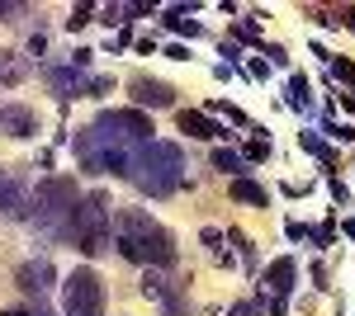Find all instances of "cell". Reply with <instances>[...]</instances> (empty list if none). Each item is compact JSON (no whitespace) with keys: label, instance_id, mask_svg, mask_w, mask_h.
<instances>
[{"label":"cell","instance_id":"cell-30","mask_svg":"<svg viewBox=\"0 0 355 316\" xmlns=\"http://www.w3.org/2000/svg\"><path fill=\"white\" fill-rule=\"evenodd\" d=\"M246 76H251V80H266V76H270V62H251V66H246Z\"/></svg>","mask_w":355,"mask_h":316},{"label":"cell","instance_id":"cell-28","mask_svg":"<svg viewBox=\"0 0 355 316\" xmlns=\"http://www.w3.org/2000/svg\"><path fill=\"white\" fill-rule=\"evenodd\" d=\"M327 189H331V198H336V203H341V208H351V189L341 185V180H336V175H327Z\"/></svg>","mask_w":355,"mask_h":316},{"label":"cell","instance_id":"cell-35","mask_svg":"<svg viewBox=\"0 0 355 316\" xmlns=\"http://www.w3.org/2000/svg\"><path fill=\"white\" fill-rule=\"evenodd\" d=\"M43 48H48V38H43V33H33V38H28V53L43 57Z\"/></svg>","mask_w":355,"mask_h":316},{"label":"cell","instance_id":"cell-17","mask_svg":"<svg viewBox=\"0 0 355 316\" xmlns=\"http://www.w3.org/2000/svg\"><path fill=\"white\" fill-rule=\"evenodd\" d=\"M166 15V28H175V33H190V38H199L204 28H199V19H190L194 5H171V10H162Z\"/></svg>","mask_w":355,"mask_h":316},{"label":"cell","instance_id":"cell-33","mask_svg":"<svg viewBox=\"0 0 355 316\" xmlns=\"http://www.w3.org/2000/svg\"><path fill=\"white\" fill-rule=\"evenodd\" d=\"M266 57H270V66H289V57H284V48H266Z\"/></svg>","mask_w":355,"mask_h":316},{"label":"cell","instance_id":"cell-10","mask_svg":"<svg viewBox=\"0 0 355 316\" xmlns=\"http://www.w3.org/2000/svg\"><path fill=\"white\" fill-rule=\"evenodd\" d=\"M128 95H133L137 109H171L175 104V85L157 76H133L128 80Z\"/></svg>","mask_w":355,"mask_h":316},{"label":"cell","instance_id":"cell-21","mask_svg":"<svg viewBox=\"0 0 355 316\" xmlns=\"http://www.w3.org/2000/svg\"><path fill=\"white\" fill-rule=\"evenodd\" d=\"M232 33H237L242 43H266V38H261V24H256V15H246V19H237V24H232Z\"/></svg>","mask_w":355,"mask_h":316},{"label":"cell","instance_id":"cell-7","mask_svg":"<svg viewBox=\"0 0 355 316\" xmlns=\"http://www.w3.org/2000/svg\"><path fill=\"white\" fill-rule=\"evenodd\" d=\"M142 297H147V302H157L162 316H185V312H190L180 284H171L162 269H147V274H142Z\"/></svg>","mask_w":355,"mask_h":316},{"label":"cell","instance_id":"cell-24","mask_svg":"<svg viewBox=\"0 0 355 316\" xmlns=\"http://www.w3.org/2000/svg\"><path fill=\"white\" fill-rule=\"evenodd\" d=\"M322 132H327L331 142H351L355 128H346V123H336V118H322Z\"/></svg>","mask_w":355,"mask_h":316},{"label":"cell","instance_id":"cell-14","mask_svg":"<svg viewBox=\"0 0 355 316\" xmlns=\"http://www.w3.org/2000/svg\"><path fill=\"white\" fill-rule=\"evenodd\" d=\"M180 132L194 137V142H214V137H227V128H218L209 113H194V109H180Z\"/></svg>","mask_w":355,"mask_h":316},{"label":"cell","instance_id":"cell-2","mask_svg":"<svg viewBox=\"0 0 355 316\" xmlns=\"http://www.w3.org/2000/svg\"><path fill=\"white\" fill-rule=\"evenodd\" d=\"M128 180L152 198H171L175 189H185V151L175 142H147L137 147Z\"/></svg>","mask_w":355,"mask_h":316},{"label":"cell","instance_id":"cell-31","mask_svg":"<svg viewBox=\"0 0 355 316\" xmlns=\"http://www.w3.org/2000/svg\"><path fill=\"white\" fill-rule=\"evenodd\" d=\"M284 232H289V241H308V236H313V232H308V227H303V222H289V227H284Z\"/></svg>","mask_w":355,"mask_h":316},{"label":"cell","instance_id":"cell-22","mask_svg":"<svg viewBox=\"0 0 355 316\" xmlns=\"http://www.w3.org/2000/svg\"><path fill=\"white\" fill-rule=\"evenodd\" d=\"M227 236H232V245H237V255H242V264L251 269V264H256V245H251V236H246V232H227Z\"/></svg>","mask_w":355,"mask_h":316},{"label":"cell","instance_id":"cell-23","mask_svg":"<svg viewBox=\"0 0 355 316\" xmlns=\"http://www.w3.org/2000/svg\"><path fill=\"white\" fill-rule=\"evenodd\" d=\"M114 90V76H85V95L90 100H100V95H110Z\"/></svg>","mask_w":355,"mask_h":316},{"label":"cell","instance_id":"cell-6","mask_svg":"<svg viewBox=\"0 0 355 316\" xmlns=\"http://www.w3.org/2000/svg\"><path fill=\"white\" fill-rule=\"evenodd\" d=\"M95 123L110 132V137L128 142V147H147V142H152V132H157V128H152V118H147L142 109H105Z\"/></svg>","mask_w":355,"mask_h":316},{"label":"cell","instance_id":"cell-5","mask_svg":"<svg viewBox=\"0 0 355 316\" xmlns=\"http://www.w3.org/2000/svg\"><path fill=\"white\" fill-rule=\"evenodd\" d=\"M62 312L67 316H105V279L95 269H71L62 279Z\"/></svg>","mask_w":355,"mask_h":316},{"label":"cell","instance_id":"cell-13","mask_svg":"<svg viewBox=\"0 0 355 316\" xmlns=\"http://www.w3.org/2000/svg\"><path fill=\"white\" fill-rule=\"evenodd\" d=\"M43 80H48V90H53L57 100L85 95V71H76V66H43Z\"/></svg>","mask_w":355,"mask_h":316},{"label":"cell","instance_id":"cell-3","mask_svg":"<svg viewBox=\"0 0 355 316\" xmlns=\"http://www.w3.org/2000/svg\"><path fill=\"white\" fill-rule=\"evenodd\" d=\"M81 203V194H76V180H62V175H48V180H38L33 189V222L48 232V236H71V212Z\"/></svg>","mask_w":355,"mask_h":316},{"label":"cell","instance_id":"cell-26","mask_svg":"<svg viewBox=\"0 0 355 316\" xmlns=\"http://www.w3.org/2000/svg\"><path fill=\"white\" fill-rule=\"evenodd\" d=\"M270 156V137H256V142H246V156L242 160H266Z\"/></svg>","mask_w":355,"mask_h":316},{"label":"cell","instance_id":"cell-15","mask_svg":"<svg viewBox=\"0 0 355 316\" xmlns=\"http://www.w3.org/2000/svg\"><path fill=\"white\" fill-rule=\"evenodd\" d=\"M28 71H33V66H28V57H24V53H15V48H0V85H5V90L24 85Z\"/></svg>","mask_w":355,"mask_h":316},{"label":"cell","instance_id":"cell-20","mask_svg":"<svg viewBox=\"0 0 355 316\" xmlns=\"http://www.w3.org/2000/svg\"><path fill=\"white\" fill-rule=\"evenodd\" d=\"M214 170H227V175H232V180H242V170H246V160L237 156V151H214Z\"/></svg>","mask_w":355,"mask_h":316},{"label":"cell","instance_id":"cell-1","mask_svg":"<svg viewBox=\"0 0 355 316\" xmlns=\"http://www.w3.org/2000/svg\"><path fill=\"white\" fill-rule=\"evenodd\" d=\"M114 245L128 264H147V269H171L175 264V236L142 208L114 212Z\"/></svg>","mask_w":355,"mask_h":316},{"label":"cell","instance_id":"cell-16","mask_svg":"<svg viewBox=\"0 0 355 316\" xmlns=\"http://www.w3.org/2000/svg\"><path fill=\"white\" fill-rule=\"evenodd\" d=\"M227 194H232L237 203H251V208H270V189L256 185V180H246V175H242V180H232Z\"/></svg>","mask_w":355,"mask_h":316},{"label":"cell","instance_id":"cell-37","mask_svg":"<svg viewBox=\"0 0 355 316\" xmlns=\"http://www.w3.org/2000/svg\"><path fill=\"white\" fill-rule=\"evenodd\" d=\"M227 316H256V302H237V307H232Z\"/></svg>","mask_w":355,"mask_h":316},{"label":"cell","instance_id":"cell-9","mask_svg":"<svg viewBox=\"0 0 355 316\" xmlns=\"http://www.w3.org/2000/svg\"><path fill=\"white\" fill-rule=\"evenodd\" d=\"M294 279H299V264H294V255H279V260L261 274V292L270 297L266 307H275V302H289V292H294Z\"/></svg>","mask_w":355,"mask_h":316},{"label":"cell","instance_id":"cell-29","mask_svg":"<svg viewBox=\"0 0 355 316\" xmlns=\"http://www.w3.org/2000/svg\"><path fill=\"white\" fill-rule=\"evenodd\" d=\"M199 241H204L209 250H218V245H223V232H218V227H204V232H199Z\"/></svg>","mask_w":355,"mask_h":316},{"label":"cell","instance_id":"cell-32","mask_svg":"<svg viewBox=\"0 0 355 316\" xmlns=\"http://www.w3.org/2000/svg\"><path fill=\"white\" fill-rule=\"evenodd\" d=\"M166 57H171V62H190V48H180V43H171V48H166Z\"/></svg>","mask_w":355,"mask_h":316},{"label":"cell","instance_id":"cell-12","mask_svg":"<svg viewBox=\"0 0 355 316\" xmlns=\"http://www.w3.org/2000/svg\"><path fill=\"white\" fill-rule=\"evenodd\" d=\"M53 260H24L19 269H15V284L28 292V297H48L53 292Z\"/></svg>","mask_w":355,"mask_h":316},{"label":"cell","instance_id":"cell-34","mask_svg":"<svg viewBox=\"0 0 355 316\" xmlns=\"http://www.w3.org/2000/svg\"><path fill=\"white\" fill-rule=\"evenodd\" d=\"M336 19H341V24H346V28L355 33V5H346V10H336Z\"/></svg>","mask_w":355,"mask_h":316},{"label":"cell","instance_id":"cell-25","mask_svg":"<svg viewBox=\"0 0 355 316\" xmlns=\"http://www.w3.org/2000/svg\"><path fill=\"white\" fill-rule=\"evenodd\" d=\"M90 19H95V10H90V5H76V10L67 15V28L76 33V28H85V24H90Z\"/></svg>","mask_w":355,"mask_h":316},{"label":"cell","instance_id":"cell-36","mask_svg":"<svg viewBox=\"0 0 355 316\" xmlns=\"http://www.w3.org/2000/svg\"><path fill=\"white\" fill-rule=\"evenodd\" d=\"M223 57H227V66H232V62H242V53H237V43H227V38H223Z\"/></svg>","mask_w":355,"mask_h":316},{"label":"cell","instance_id":"cell-4","mask_svg":"<svg viewBox=\"0 0 355 316\" xmlns=\"http://www.w3.org/2000/svg\"><path fill=\"white\" fill-rule=\"evenodd\" d=\"M71 241H76V250L81 255H105L114 245V208L110 198L95 189V194H85L81 203H76V212H71Z\"/></svg>","mask_w":355,"mask_h":316},{"label":"cell","instance_id":"cell-19","mask_svg":"<svg viewBox=\"0 0 355 316\" xmlns=\"http://www.w3.org/2000/svg\"><path fill=\"white\" fill-rule=\"evenodd\" d=\"M299 147L308 151V156H318V160H322V170H331V165H336V156H331V147L322 142V137H318V132H299Z\"/></svg>","mask_w":355,"mask_h":316},{"label":"cell","instance_id":"cell-11","mask_svg":"<svg viewBox=\"0 0 355 316\" xmlns=\"http://www.w3.org/2000/svg\"><path fill=\"white\" fill-rule=\"evenodd\" d=\"M0 132L15 137V142H28V137H38V113H33L28 104L5 100V104H0Z\"/></svg>","mask_w":355,"mask_h":316},{"label":"cell","instance_id":"cell-18","mask_svg":"<svg viewBox=\"0 0 355 316\" xmlns=\"http://www.w3.org/2000/svg\"><path fill=\"white\" fill-rule=\"evenodd\" d=\"M284 104L294 109V113H308V104H313V95H308V76H289V85H284Z\"/></svg>","mask_w":355,"mask_h":316},{"label":"cell","instance_id":"cell-8","mask_svg":"<svg viewBox=\"0 0 355 316\" xmlns=\"http://www.w3.org/2000/svg\"><path fill=\"white\" fill-rule=\"evenodd\" d=\"M28 212H33V189H28L15 170H0V217L19 222Z\"/></svg>","mask_w":355,"mask_h":316},{"label":"cell","instance_id":"cell-27","mask_svg":"<svg viewBox=\"0 0 355 316\" xmlns=\"http://www.w3.org/2000/svg\"><path fill=\"white\" fill-rule=\"evenodd\" d=\"M209 113H223V118H227V123H246V113H242V109L223 104V100H214V104H209Z\"/></svg>","mask_w":355,"mask_h":316}]
</instances>
